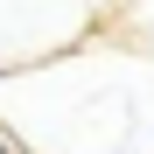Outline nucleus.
Listing matches in <instances>:
<instances>
[{
    "label": "nucleus",
    "mask_w": 154,
    "mask_h": 154,
    "mask_svg": "<svg viewBox=\"0 0 154 154\" xmlns=\"http://www.w3.org/2000/svg\"><path fill=\"white\" fill-rule=\"evenodd\" d=\"M0 154H14V147H7V140H0Z\"/></svg>",
    "instance_id": "f257e3e1"
}]
</instances>
